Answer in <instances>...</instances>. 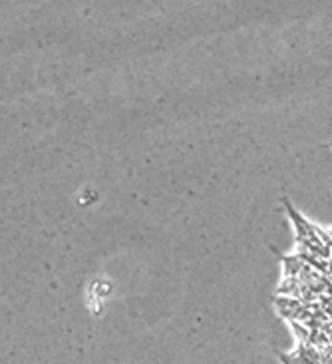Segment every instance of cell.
Returning <instances> with one entry per match:
<instances>
[{"instance_id":"6da1fadb","label":"cell","mask_w":332,"mask_h":364,"mask_svg":"<svg viewBox=\"0 0 332 364\" xmlns=\"http://www.w3.org/2000/svg\"><path fill=\"white\" fill-rule=\"evenodd\" d=\"M277 253V257L282 261V271H284V277H299V273L303 271L305 267V261L299 257V255H282L279 253L277 249H273Z\"/></svg>"},{"instance_id":"277c9868","label":"cell","mask_w":332,"mask_h":364,"mask_svg":"<svg viewBox=\"0 0 332 364\" xmlns=\"http://www.w3.org/2000/svg\"><path fill=\"white\" fill-rule=\"evenodd\" d=\"M290 326H292V331H294V335H297V337L301 338V342H308L310 331L306 329V326H305L303 322H299V320H290Z\"/></svg>"},{"instance_id":"7a4b0ae2","label":"cell","mask_w":332,"mask_h":364,"mask_svg":"<svg viewBox=\"0 0 332 364\" xmlns=\"http://www.w3.org/2000/svg\"><path fill=\"white\" fill-rule=\"evenodd\" d=\"M279 295H292V299L301 301V279L299 277H284V281L279 285Z\"/></svg>"},{"instance_id":"5b68a950","label":"cell","mask_w":332,"mask_h":364,"mask_svg":"<svg viewBox=\"0 0 332 364\" xmlns=\"http://www.w3.org/2000/svg\"><path fill=\"white\" fill-rule=\"evenodd\" d=\"M314 231H316V235L320 237V241H322L326 247L332 249V235H330V231H324V229H320V227H316V225H314Z\"/></svg>"},{"instance_id":"52a82bcc","label":"cell","mask_w":332,"mask_h":364,"mask_svg":"<svg viewBox=\"0 0 332 364\" xmlns=\"http://www.w3.org/2000/svg\"><path fill=\"white\" fill-rule=\"evenodd\" d=\"M330 145H332V143H330Z\"/></svg>"},{"instance_id":"3957f363","label":"cell","mask_w":332,"mask_h":364,"mask_svg":"<svg viewBox=\"0 0 332 364\" xmlns=\"http://www.w3.org/2000/svg\"><path fill=\"white\" fill-rule=\"evenodd\" d=\"M273 303L277 305V309H299L301 305H303V301H299V299H290V297H284V295H279V297H275L273 299Z\"/></svg>"},{"instance_id":"8992f818","label":"cell","mask_w":332,"mask_h":364,"mask_svg":"<svg viewBox=\"0 0 332 364\" xmlns=\"http://www.w3.org/2000/svg\"><path fill=\"white\" fill-rule=\"evenodd\" d=\"M279 356H281V360H282L284 364H301L299 358H297V354H292V356H288V354H279Z\"/></svg>"}]
</instances>
